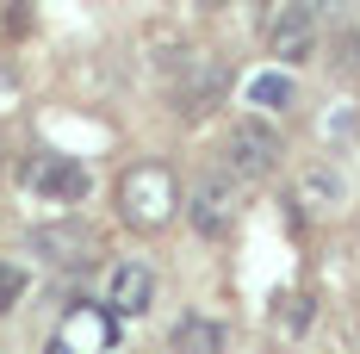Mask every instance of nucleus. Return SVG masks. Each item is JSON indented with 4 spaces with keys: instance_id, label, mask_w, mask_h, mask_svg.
Listing matches in <instances>:
<instances>
[{
    "instance_id": "obj_10",
    "label": "nucleus",
    "mask_w": 360,
    "mask_h": 354,
    "mask_svg": "<svg viewBox=\"0 0 360 354\" xmlns=\"http://www.w3.org/2000/svg\"><path fill=\"white\" fill-rule=\"evenodd\" d=\"M243 100H249L255 112H286L292 100H298V87H292V75L286 69H261L243 81Z\"/></svg>"
},
{
    "instance_id": "obj_6",
    "label": "nucleus",
    "mask_w": 360,
    "mask_h": 354,
    "mask_svg": "<svg viewBox=\"0 0 360 354\" xmlns=\"http://www.w3.org/2000/svg\"><path fill=\"white\" fill-rule=\"evenodd\" d=\"M186 217H193V230L212 236V243H217V236H230V224H236V193H230V180H199Z\"/></svg>"
},
{
    "instance_id": "obj_1",
    "label": "nucleus",
    "mask_w": 360,
    "mask_h": 354,
    "mask_svg": "<svg viewBox=\"0 0 360 354\" xmlns=\"http://www.w3.org/2000/svg\"><path fill=\"white\" fill-rule=\"evenodd\" d=\"M118 212H124L131 230H162V224L180 212V180L168 175L162 162L124 168V180H118Z\"/></svg>"
},
{
    "instance_id": "obj_8",
    "label": "nucleus",
    "mask_w": 360,
    "mask_h": 354,
    "mask_svg": "<svg viewBox=\"0 0 360 354\" xmlns=\"http://www.w3.org/2000/svg\"><path fill=\"white\" fill-rule=\"evenodd\" d=\"M32 248L44 255V261H56V267H75V261L94 255V236H87L81 224H44V230L32 236Z\"/></svg>"
},
{
    "instance_id": "obj_4",
    "label": "nucleus",
    "mask_w": 360,
    "mask_h": 354,
    "mask_svg": "<svg viewBox=\"0 0 360 354\" xmlns=\"http://www.w3.org/2000/svg\"><path fill=\"white\" fill-rule=\"evenodd\" d=\"M267 50L280 63H304L317 50V6L311 0H286L274 19H267Z\"/></svg>"
},
{
    "instance_id": "obj_7",
    "label": "nucleus",
    "mask_w": 360,
    "mask_h": 354,
    "mask_svg": "<svg viewBox=\"0 0 360 354\" xmlns=\"http://www.w3.org/2000/svg\"><path fill=\"white\" fill-rule=\"evenodd\" d=\"M112 348V311H69L63 336L50 342V354H106Z\"/></svg>"
},
{
    "instance_id": "obj_13",
    "label": "nucleus",
    "mask_w": 360,
    "mask_h": 354,
    "mask_svg": "<svg viewBox=\"0 0 360 354\" xmlns=\"http://www.w3.org/2000/svg\"><path fill=\"white\" fill-rule=\"evenodd\" d=\"M199 6H230V0H199Z\"/></svg>"
},
{
    "instance_id": "obj_9",
    "label": "nucleus",
    "mask_w": 360,
    "mask_h": 354,
    "mask_svg": "<svg viewBox=\"0 0 360 354\" xmlns=\"http://www.w3.org/2000/svg\"><path fill=\"white\" fill-rule=\"evenodd\" d=\"M168 348L174 354H224V323L186 311V317L174 323V336H168Z\"/></svg>"
},
{
    "instance_id": "obj_11",
    "label": "nucleus",
    "mask_w": 360,
    "mask_h": 354,
    "mask_svg": "<svg viewBox=\"0 0 360 354\" xmlns=\"http://www.w3.org/2000/svg\"><path fill=\"white\" fill-rule=\"evenodd\" d=\"M298 193H304V206H317V212H329V206H342L348 180L335 175V168H304V180H298Z\"/></svg>"
},
{
    "instance_id": "obj_12",
    "label": "nucleus",
    "mask_w": 360,
    "mask_h": 354,
    "mask_svg": "<svg viewBox=\"0 0 360 354\" xmlns=\"http://www.w3.org/2000/svg\"><path fill=\"white\" fill-rule=\"evenodd\" d=\"M19 292H25V274H19L13 261H0V311H13V305H19Z\"/></svg>"
},
{
    "instance_id": "obj_2",
    "label": "nucleus",
    "mask_w": 360,
    "mask_h": 354,
    "mask_svg": "<svg viewBox=\"0 0 360 354\" xmlns=\"http://www.w3.org/2000/svg\"><path fill=\"white\" fill-rule=\"evenodd\" d=\"M25 187L37 199H50V206H81L94 193V175L75 156H37V162H25Z\"/></svg>"
},
{
    "instance_id": "obj_5",
    "label": "nucleus",
    "mask_w": 360,
    "mask_h": 354,
    "mask_svg": "<svg viewBox=\"0 0 360 354\" xmlns=\"http://www.w3.org/2000/svg\"><path fill=\"white\" fill-rule=\"evenodd\" d=\"M149 305H155V274L143 261H118L106 274V311L112 317H143Z\"/></svg>"
},
{
    "instance_id": "obj_3",
    "label": "nucleus",
    "mask_w": 360,
    "mask_h": 354,
    "mask_svg": "<svg viewBox=\"0 0 360 354\" xmlns=\"http://www.w3.org/2000/svg\"><path fill=\"white\" fill-rule=\"evenodd\" d=\"M224 162H230L243 180H261L274 162H280V137H274V125H267V118H243V125H230Z\"/></svg>"
}]
</instances>
